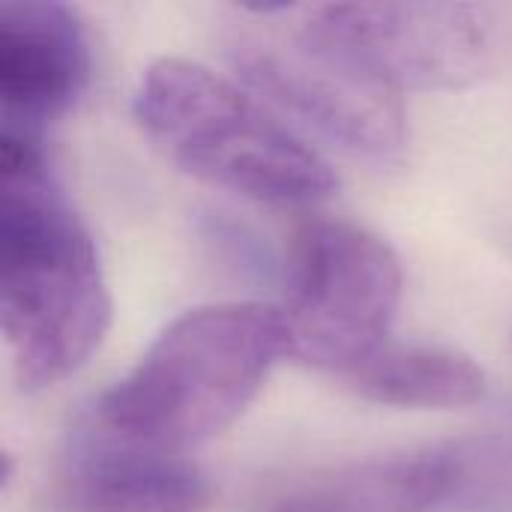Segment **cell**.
<instances>
[{"instance_id": "cell-10", "label": "cell", "mask_w": 512, "mask_h": 512, "mask_svg": "<svg viewBox=\"0 0 512 512\" xmlns=\"http://www.w3.org/2000/svg\"><path fill=\"white\" fill-rule=\"evenodd\" d=\"M351 387L378 405L453 411L486 399V372L465 351L447 345H387L351 378Z\"/></svg>"}, {"instance_id": "cell-6", "label": "cell", "mask_w": 512, "mask_h": 512, "mask_svg": "<svg viewBox=\"0 0 512 512\" xmlns=\"http://www.w3.org/2000/svg\"><path fill=\"white\" fill-rule=\"evenodd\" d=\"M309 27L384 87L459 90L477 84L501 51V12L465 0L303 6Z\"/></svg>"}, {"instance_id": "cell-8", "label": "cell", "mask_w": 512, "mask_h": 512, "mask_svg": "<svg viewBox=\"0 0 512 512\" xmlns=\"http://www.w3.org/2000/svg\"><path fill=\"white\" fill-rule=\"evenodd\" d=\"M63 501L75 512H204L210 477L186 456L114 435L90 417L69 438Z\"/></svg>"}, {"instance_id": "cell-3", "label": "cell", "mask_w": 512, "mask_h": 512, "mask_svg": "<svg viewBox=\"0 0 512 512\" xmlns=\"http://www.w3.org/2000/svg\"><path fill=\"white\" fill-rule=\"evenodd\" d=\"M132 114L144 135L186 174L270 207L327 201L330 162L219 72L162 57L141 75Z\"/></svg>"}, {"instance_id": "cell-7", "label": "cell", "mask_w": 512, "mask_h": 512, "mask_svg": "<svg viewBox=\"0 0 512 512\" xmlns=\"http://www.w3.org/2000/svg\"><path fill=\"white\" fill-rule=\"evenodd\" d=\"M93 54L78 12L57 0L0 3L3 129L42 135L72 111L90 84Z\"/></svg>"}, {"instance_id": "cell-1", "label": "cell", "mask_w": 512, "mask_h": 512, "mask_svg": "<svg viewBox=\"0 0 512 512\" xmlns=\"http://www.w3.org/2000/svg\"><path fill=\"white\" fill-rule=\"evenodd\" d=\"M0 309L12 375L45 390L102 345L111 294L96 243L33 135L0 129Z\"/></svg>"}, {"instance_id": "cell-2", "label": "cell", "mask_w": 512, "mask_h": 512, "mask_svg": "<svg viewBox=\"0 0 512 512\" xmlns=\"http://www.w3.org/2000/svg\"><path fill=\"white\" fill-rule=\"evenodd\" d=\"M288 354L282 309L195 306L177 315L132 372L99 396L90 420L114 435L186 453L234 426Z\"/></svg>"}, {"instance_id": "cell-5", "label": "cell", "mask_w": 512, "mask_h": 512, "mask_svg": "<svg viewBox=\"0 0 512 512\" xmlns=\"http://www.w3.org/2000/svg\"><path fill=\"white\" fill-rule=\"evenodd\" d=\"M402 285V261L384 237L348 219L312 222L282 306L291 357L351 378L390 345Z\"/></svg>"}, {"instance_id": "cell-9", "label": "cell", "mask_w": 512, "mask_h": 512, "mask_svg": "<svg viewBox=\"0 0 512 512\" xmlns=\"http://www.w3.org/2000/svg\"><path fill=\"white\" fill-rule=\"evenodd\" d=\"M471 480L462 450L396 453L339 468L270 512H432L456 498Z\"/></svg>"}, {"instance_id": "cell-4", "label": "cell", "mask_w": 512, "mask_h": 512, "mask_svg": "<svg viewBox=\"0 0 512 512\" xmlns=\"http://www.w3.org/2000/svg\"><path fill=\"white\" fill-rule=\"evenodd\" d=\"M240 78L348 153L393 159L408 141L402 93L321 39L303 6H243L225 36Z\"/></svg>"}]
</instances>
